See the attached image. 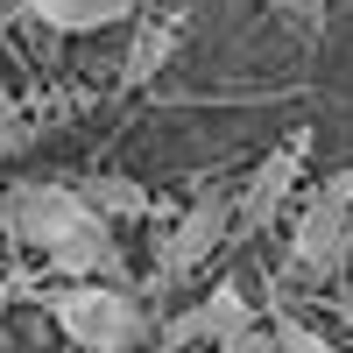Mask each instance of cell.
<instances>
[{"mask_svg": "<svg viewBox=\"0 0 353 353\" xmlns=\"http://www.w3.org/2000/svg\"><path fill=\"white\" fill-rule=\"evenodd\" d=\"M170 57H176V14H149V21L134 28L128 57H121V85H128V92L156 85V78L170 71Z\"/></svg>", "mask_w": 353, "mask_h": 353, "instance_id": "8", "label": "cell"}, {"mask_svg": "<svg viewBox=\"0 0 353 353\" xmlns=\"http://www.w3.org/2000/svg\"><path fill=\"white\" fill-rule=\"evenodd\" d=\"M141 0H21V14H36L43 28H64V36H85V28H113L128 21Z\"/></svg>", "mask_w": 353, "mask_h": 353, "instance_id": "9", "label": "cell"}, {"mask_svg": "<svg viewBox=\"0 0 353 353\" xmlns=\"http://www.w3.org/2000/svg\"><path fill=\"white\" fill-rule=\"evenodd\" d=\"M0 233H8V226H0Z\"/></svg>", "mask_w": 353, "mask_h": 353, "instance_id": "14", "label": "cell"}, {"mask_svg": "<svg viewBox=\"0 0 353 353\" xmlns=\"http://www.w3.org/2000/svg\"><path fill=\"white\" fill-rule=\"evenodd\" d=\"M92 219H99V212L71 191V176H21V184L0 191V226H8V241L36 248L43 261L64 254Z\"/></svg>", "mask_w": 353, "mask_h": 353, "instance_id": "2", "label": "cell"}, {"mask_svg": "<svg viewBox=\"0 0 353 353\" xmlns=\"http://www.w3.org/2000/svg\"><path fill=\"white\" fill-rule=\"evenodd\" d=\"M304 156H311V134L297 128L290 141H276V149L248 170V184H241V219H233V241H241V233H261V226H269L283 205H290V191H297V176H304Z\"/></svg>", "mask_w": 353, "mask_h": 353, "instance_id": "4", "label": "cell"}, {"mask_svg": "<svg viewBox=\"0 0 353 353\" xmlns=\"http://www.w3.org/2000/svg\"><path fill=\"white\" fill-rule=\"evenodd\" d=\"M241 332H254V304H248V290L226 276V283L205 290L191 311H176L170 325H163V346H219L226 353Z\"/></svg>", "mask_w": 353, "mask_h": 353, "instance_id": "5", "label": "cell"}, {"mask_svg": "<svg viewBox=\"0 0 353 353\" xmlns=\"http://www.w3.org/2000/svg\"><path fill=\"white\" fill-rule=\"evenodd\" d=\"M346 254H353V212L311 191V205L297 212V226H290V261H297V276L325 283V276L346 269Z\"/></svg>", "mask_w": 353, "mask_h": 353, "instance_id": "6", "label": "cell"}, {"mask_svg": "<svg viewBox=\"0 0 353 353\" xmlns=\"http://www.w3.org/2000/svg\"><path fill=\"white\" fill-rule=\"evenodd\" d=\"M233 219H241V198H226V191H198L184 212H176V226L163 233L149 290H176V283H191L205 261H212V254L233 241Z\"/></svg>", "mask_w": 353, "mask_h": 353, "instance_id": "3", "label": "cell"}, {"mask_svg": "<svg viewBox=\"0 0 353 353\" xmlns=\"http://www.w3.org/2000/svg\"><path fill=\"white\" fill-rule=\"evenodd\" d=\"M318 198H332V205H346V212H353V163H346V170H332L325 184H318Z\"/></svg>", "mask_w": 353, "mask_h": 353, "instance_id": "13", "label": "cell"}, {"mask_svg": "<svg viewBox=\"0 0 353 353\" xmlns=\"http://www.w3.org/2000/svg\"><path fill=\"white\" fill-rule=\"evenodd\" d=\"M269 332H276V353H346V346H332L318 325H304V318H276Z\"/></svg>", "mask_w": 353, "mask_h": 353, "instance_id": "10", "label": "cell"}, {"mask_svg": "<svg viewBox=\"0 0 353 353\" xmlns=\"http://www.w3.org/2000/svg\"><path fill=\"white\" fill-rule=\"evenodd\" d=\"M50 318L78 353H134L149 339V311L128 283H64L50 290Z\"/></svg>", "mask_w": 353, "mask_h": 353, "instance_id": "1", "label": "cell"}, {"mask_svg": "<svg viewBox=\"0 0 353 353\" xmlns=\"http://www.w3.org/2000/svg\"><path fill=\"white\" fill-rule=\"evenodd\" d=\"M71 191L92 205V212L113 226V219H149L156 212V191L149 184H134V176H121V170H92V176H71Z\"/></svg>", "mask_w": 353, "mask_h": 353, "instance_id": "7", "label": "cell"}, {"mask_svg": "<svg viewBox=\"0 0 353 353\" xmlns=\"http://www.w3.org/2000/svg\"><path fill=\"white\" fill-rule=\"evenodd\" d=\"M269 14H283L297 36H318V28H325V14H332V0H269Z\"/></svg>", "mask_w": 353, "mask_h": 353, "instance_id": "11", "label": "cell"}, {"mask_svg": "<svg viewBox=\"0 0 353 353\" xmlns=\"http://www.w3.org/2000/svg\"><path fill=\"white\" fill-rule=\"evenodd\" d=\"M346 353H353V346H346Z\"/></svg>", "mask_w": 353, "mask_h": 353, "instance_id": "15", "label": "cell"}, {"mask_svg": "<svg viewBox=\"0 0 353 353\" xmlns=\"http://www.w3.org/2000/svg\"><path fill=\"white\" fill-rule=\"evenodd\" d=\"M0 149H28V128H21V113H14V99H8V85H0Z\"/></svg>", "mask_w": 353, "mask_h": 353, "instance_id": "12", "label": "cell"}]
</instances>
